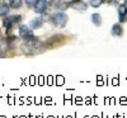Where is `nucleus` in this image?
<instances>
[{"label":"nucleus","instance_id":"1","mask_svg":"<svg viewBox=\"0 0 127 118\" xmlns=\"http://www.w3.org/2000/svg\"><path fill=\"white\" fill-rule=\"evenodd\" d=\"M54 23L57 26V27H65L66 23H67V15L62 12H59L54 15Z\"/></svg>","mask_w":127,"mask_h":118},{"label":"nucleus","instance_id":"2","mask_svg":"<svg viewBox=\"0 0 127 118\" xmlns=\"http://www.w3.org/2000/svg\"><path fill=\"white\" fill-rule=\"evenodd\" d=\"M19 33L20 36H22L23 38L26 39H31V38H33V34H32V30L27 27V26H22L19 28Z\"/></svg>","mask_w":127,"mask_h":118},{"label":"nucleus","instance_id":"3","mask_svg":"<svg viewBox=\"0 0 127 118\" xmlns=\"http://www.w3.org/2000/svg\"><path fill=\"white\" fill-rule=\"evenodd\" d=\"M46 6H47V3L46 0H36L34 3V10L37 13H43L46 10Z\"/></svg>","mask_w":127,"mask_h":118},{"label":"nucleus","instance_id":"4","mask_svg":"<svg viewBox=\"0 0 127 118\" xmlns=\"http://www.w3.org/2000/svg\"><path fill=\"white\" fill-rule=\"evenodd\" d=\"M118 17H120V22H127V5H120L118 8Z\"/></svg>","mask_w":127,"mask_h":118},{"label":"nucleus","instance_id":"5","mask_svg":"<svg viewBox=\"0 0 127 118\" xmlns=\"http://www.w3.org/2000/svg\"><path fill=\"white\" fill-rule=\"evenodd\" d=\"M20 15H13V17H9V18H5L4 19V26L5 27H10L12 24H14V23H19L20 22Z\"/></svg>","mask_w":127,"mask_h":118},{"label":"nucleus","instance_id":"6","mask_svg":"<svg viewBox=\"0 0 127 118\" xmlns=\"http://www.w3.org/2000/svg\"><path fill=\"white\" fill-rule=\"evenodd\" d=\"M112 34L113 36H121L122 34V27L120 24H114L112 27Z\"/></svg>","mask_w":127,"mask_h":118},{"label":"nucleus","instance_id":"7","mask_svg":"<svg viewBox=\"0 0 127 118\" xmlns=\"http://www.w3.org/2000/svg\"><path fill=\"white\" fill-rule=\"evenodd\" d=\"M9 12L8 4H0V17H5Z\"/></svg>","mask_w":127,"mask_h":118},{"label":"nucleus","instance_id":"8","mask_svg":"<svg viewBox=\"0 0 127 118\" xmlns=\"http://www.w3.org/2000/svg\"><path fill=\"white\" fill-rule=\"evenodd\" d=\"M92 20H93V23L95 26H100V23H102V19H100L99 14H93L92 15Z\"/></svg>","mask_w":127,"mask_h":118},{"label":"nucleus","instance_id":"9","mask_svg":"<svg viewBox=\"0 0 127 118\" xmlns=\"http://www.w3.org/2000/svg\"><path fill=\"white\" fill-rule=\"evenodd\" d=\"M10 6L13 9H19L22 6V0H12V1H10Z\"/></svg>","mask_w":127,"mask_h":118},{"label":"nucleus","instance_id":"10","mask_svg":"<svg viewBox=\"0 0 127 118\" xmlns=\"http://www.w3.org/2000/svg\"><path fill=\"white\" fill-rule=\"evenodd\" d=\"M41 24H42L41 18H36V19H33V20L31 22V26L33 27V28H38V27H41Z\"/></svg>","mask_w":127,"mask_h":118},{"label":"nucleus","instance_id":"11","mask_svg":"<svg viewBox=\"0 0 127 118\" xmlns=\"http://www.w3.org/2000/svg\"><path fill=\"white\" fill-rule=\"evenodd\" d=\"M103 3H104V0H90V4H92V6H94V8L100 6Z\"/></svg>","mask_w":127,"mask_h":118},{"label":"nucleus","instance_id":"12","mask_svg":"<svg viewBox=\"0 0 127 118\" xmlns=\"http://www.w3.org/2000/svg\"><path fill=\"white\" fill-rule=\"evenodd\" d=\"M26 1H27V4H28V5H34L36 0H26Z\"/></svg>","mask_w":127,"mask_h":118},{"label":"nucleus","instance_id":"13","mask_svg":"<svg viewBox=\"0 0 127 118\" xmlns=\"http://www.w3.org/2000/svg\"><path fill=\"white\" fill-rule=\"evenodd\" d=\"M46 3H47V5H50V4L54 3V0H46Z\"/></svg>","mask_w":127,"mask_h":118},{"label":"nucleus","instance_id":"14","mask_svg":"<svg viewBox=\"0 0 127 118\" xmlns=\"http://www.w3.org/2000/svg\"><path fill=\"white\" fill-rule=\"evenodd\" d=\"M125 5H127V0H126V4H125Z\"/></svg>","mask_w":127,"mask_h":118}]
</instances>
